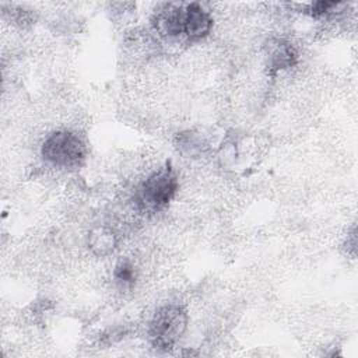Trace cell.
<instances>
[{
	"label": "cell",
	"mask_w": 358,
	"mask_h": 358,
	"mask_svg": "<svg viewBox=\"0 0 358 358\" xmlns=\"http://www.w3.org/2000/svg\"><path fill=\"white\" fill-rule=\"evenodd\" d=\"M178 190V178L169 162L154 171L138 186L134 201L143 213H157L166 207Z\"/></svg>",
	"instance_id": "1"
},
{
	"label": "cell",
	"mask_w": 358,
	"mask_h": 358,
	"mask_svg": "<svg viewBox=\"0 0 358 358\" xmlns=\"http://www.w3.org/2000/svg\"><path fill=\"white\" fill-rule=\"evenodd\" d=\"M187 327V313L180 305L161 306L148 324V340L161 351L171 350L183 336Z\"/></svg>",
	"instance_id": "2"
},
{
	"label": "cell",
	"mask_w": 358,
	"mask_h": 358,
	"mask_svg": "<svg viewBox=\"0 0 358 358\" xmlns=\"http://www.w3.org/2000/svg\"><path fill=\"white\" fill-rule=\"evenodd\" d=\"M42 158L56 168L76 169L83 165L87 155L84 141L73 131L52 133L41 147Z\"/></svg>",
	"instance_id": "3"
},
{
	"label": "cell",
	"mask_w": 358,
	"mask_h": 358,
	"mask_svg": "<svg viewBox=\"0 0 358 358\" xmlns=\"http://www.w3.org/2000/svg\"><path fill=\"white\" fill-rule=\"evenodd\" d=\"M185 7L178 4H162L152 17L154 29L165 38H176L183 34Z\"/></svg>",
	"instance_id": "4"
},
{
	"label": "cell",
	"mask_w": 358,
	"mask_h": 358,
	"mask_svg": "<svg viewBox=\"0 0 358 358\" xmlns=\"http://www.w3.org/2000/svg\"><path fill=\"white\" fill-rule=\"evenodd\" d=\"M213 27L211 14L200 3H189L185 6L183 34L190 41H199L207 36Z\"/></svg>",
	"instance_id": "5"
},
{
	"label": "cell",
	"mask_w": 358,
	"mask_h": 358,
	"mask_svg": "<svg viewBox=\"0 0 358 358\" xmlns=\"http://www.w3.org/2000/svg\"><path fill=\"white\" fill-rule=\"evenodd\" d=\"M296 57L294 46L285 41H275L268 46V67L273 71L294 66L296 63Z\"/></svg>",
	"instance_id": "6"
},
{
	"label": "cell",
	"mask_w": 358,
	"mask_h": 358,
	"mask_svg": "<svg viewBox=\"0 0 358 358\" xmlns=\"http://www.w3.org/2000/svg\"><path fill=\"white\" fill-rule=\"evenodd\" d=\"M91 246L101 255H105L110 252L115 246V236L110 231H106L103 228L98 229L96 232H92L91 236Z\"/></svg>",
	"instance_id": "7"
},
{
	"label": "cell",
	"mask_w": 358,
	"mask_h": 358,
	"mask_svg": "<svg viewBox=\"0 0 358 358\" xmlns=\"http://www.w3.org/2000/svg\"><path fill=\"white\" fill-rule=\"evenodd\" d=\"M113 275H115V280L119 284H122V285H131L134 282V280H136L134 266L129 260H120L115 266Z\"/></svg>",
	"instance_id": "8"
},
{
	"label": "cell",
	"mask_w": 358,
	"mask_h": 358,
	"mask_svg": "<svg viewBox=\"0 0 358 358\" xmlns=\"http://www.w3.org/2000/svg\"><path fill=\"white\" fill-rule=\"evenodd\" d=\"M343 3L338 1H316L312 3L309 7V13L312 17H323V15H329L331 13H334V10H337V7H341Z\"/></svg>",
	"instance_id": "9"
}]
</instances>
